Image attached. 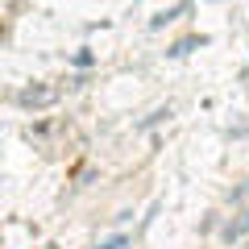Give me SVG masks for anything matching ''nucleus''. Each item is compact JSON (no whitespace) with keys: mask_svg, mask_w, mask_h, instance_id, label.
<instances>
[{"mask_svg":"<svg viewBox=\"0 0 249 249\" xmlns=\"http://www.w3.org/2000/svg\"><path fill=\"white\" fill-rule=\"evenodd\" d=\"M54 100H58V88H54V83H29V88L17 91L21 108H50Z\"/></svg>","mask_w":249,"mask_h":249,"instance_id":"nucleus-1","label":"nucleus"},{"mask_svg":"<svg viewBox=\"0 0 249 249\" xmlns=\"http://www.w3.org/2000/svg\"><path fill=\"white\" fill-rule=\"evenodd\" d=\"M121 245H124V241L116 237V241H108V245H100V249H121Z\"/></svg>","mask_w":249,"mask_h":249,"instance_id":"nucleus-2","label":"nucleus"},{"mask_svg":"<svg viewBox=\"0 0 249 249\" xmlns=\"http://www.w3.org/2000/svg\"><path fill=\"white\" fill-rule=\"evenodd\" d=\"M241 249H249V241H245V245H241Z\"/></svg>","mask_w":249,"mask_h":249,"instance_id":"nucleus-3","label":"nucleus"}]
</instances>
